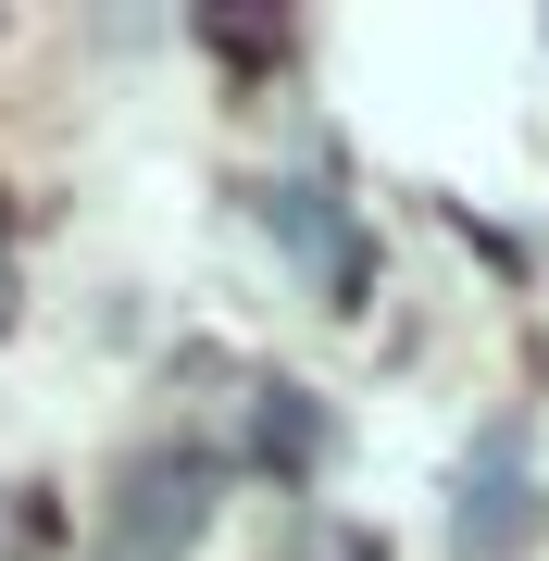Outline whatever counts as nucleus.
<instances>
[{
    "instance_id": "20e7f679",
    "label": "nucleus",
    "mask_w": 549,
    "mask_h": 561,
    "mask_svg": "<svg viewBox=\"0 0 549 561\" xmlns=\"http://www.w3.org/2000/svg\"><path fill=\"white\" fill-rule=\"evenodd\" d=\"M263 400H275V412H263V449L287 461V474H300V461L325 449V424H312V400H300V387H263Z\"/></svg>"
},
{
    "instance_id": "7ed1b4c3",
    "label": "nucleus",
    "mask_w": 549,
    "mask_h": 561,
    "mask_svg": "<svg viewBox=\"0 0 549 561\" xmlns=\"http://www.w3.org/2000/svg\"><path fill=\"white\" fill-rule=\"evenodd\" d=\"M537 524V474H525V424H488V437L462 449V512H449V537L462 561H512Z\"/></svg>"
},
{
    "instance_id": "39448f33",
    "label": "nucleus",
    "mask_w": 549,
    "mask_h": 561,
    "mask_svg": "<svg viewBox=\"0 0 549 561\" xmlns=\"http://www.w3.org/2000/svg\"><path fill=\"white\" fill-rule=\"evenodd\" d=\"M0 312H13V250H0Z\"/></svg>"
},
{
    "instance_id": "f257e3e1",
    "label": "nucleus",
    "mask_w": 549,
    "mask_h": 561,
    "mask_svg": "<svg viewBox=\"0 0 549 561\" xmlns=\"http://www.w3.org/2000/svg\"><path fill=\"white\" fill-rule=\"evenodd\" d=\"M201 524H213V461L201 449H150L138 474L113 486V524H101V561H187L201 549Z\"/></svg>"
},
{
    "instance_id": "f03ea898",
    "label": "nucleus",
    "mask_w": 549,
    "mask_h": 561,
    "mask_svg": "<svg viewBox=\"0 0 549 561\" xmlns=\"http://www.w3.org/2000/svg\"><path fill=\"white\" fill-rule=\"evenodd\" d=\"M263 238H275L287 262H312L338 312H363V287H375V250H363V225H350V213H338L312 175H275V187H263Z\"/></svg>"
}]
</instances>
